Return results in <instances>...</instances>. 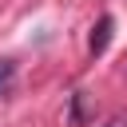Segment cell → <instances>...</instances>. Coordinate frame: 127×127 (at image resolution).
Segmentation results:
<instances>
[{
	"label": "cell",
	"mask_w": 127,
	"mask_h": 127,
	"mask_svg": "<svg viewBox=\"0 0 127 127\" xmlns=\"http://www.w3.org/2000/svg\"><path fill=\"white\" fill-rule=\"evenodd\" d=\"M111 28H115V20H111V16H99V24L91 28V44H87L91 56H103V52H107V44H111Z\"/></svg>",
	"instance_id": "1"
},
{
	"label": "cell",
	"mask_w": 127,
	"mask_h": 127,
	"mask_svg": "<svg viewBox=\"0 0 127 127\" xmlns=\"http://www.w3.org/2000/svg\"><path fill=\"white\" fill-rule=\"evenodd\" d=\"M12 79H16V64L12 60H0V95L12 87Z\"/></svg>",
	"instance_id": "2"
},
{
	"label": "cell",
	"mask_w": 127,
	"mask_h": 127,
	"mask_svg": "<svg viewBox=\"0 0 127 127\" xmlns=\"http://www.w3.org/2000/svg\"><path fill=\"white\" fill-rule=\"evenodd\" d=\"M103 127H127V119H107Z\"/></svg>",
	"instance_id": "3"
}]
</instances>
